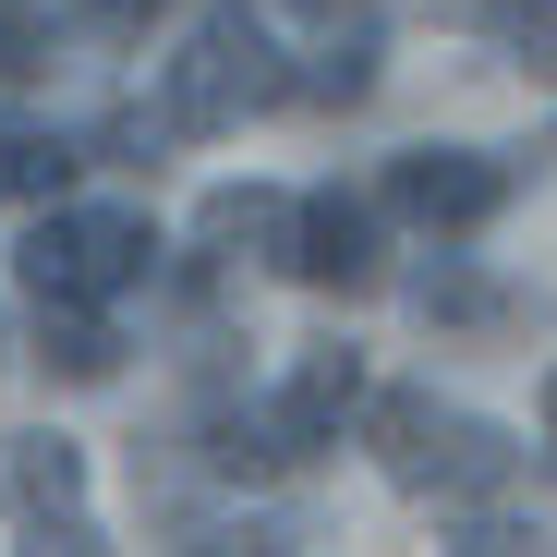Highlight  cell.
Returning <instances> with one entry per match:
<instances>
[{"mask_svg":"<svg viewBox=\"0 0 557 557\" xmlns=\"http://www.w3.org/2000/svg\"><path fill=\"white\" fill-rule=\"evenodd\" d=\"M363 436H376L388 485H412V497H460V509H485V497L521 485V436H509V424H473V412H448L436 388H376V400H363Z\"/></svg>","mask_w":557,"mask_h":557,"instance_id":"6da1fadb","label":"cell"},{"mask_svg":"<svg viewBox=\"0 0 557 557\" xmlns=\"http://www.w3.org/2000/svg\"><path fill=\"white\" fill-rule=\"evenodd\" d=\"M292 98V73H278V37L243 13V0H219V13L182 25L170 73H158V134H243L255 110Z\"/></svg>","mask_w":557,"mask_h":557,"instance_id":"7a4b0ae2","label":"cell"},{"mask_svg":"<svg viewBox=\"0 0 557 557\" xmlns=\"http://www.w3.org/2000/svg\"><path fill=\"white\" fill-rule=\"evenodd\" d=\"M158 267V219L134 207H37L13 243V278L37 292V315H110V292Z\"/></svg>","mask_w":557,"mask_h":557,"instance_id":"3957f363","label":"cell"},{"mask_svg":"<svg viewBox=\"0 0 557 557\" xmlns=\"http://www.w3.org/2000/svg\"><path fill=\"white\" fill-rule=\"evenodd\" d=\"M363 351H304L292 363V388H278L267 412H243L255 424V448H267V473H292V460H315V448H339L351 424H363Z\"/></svg>","mask_w":557,"mask_h":557,"instance_id":"277c9868","label":"cell"},{"mask_svg":"<svg viewBox=\"0 0 557 557\" xmlns=\"http://www.w3.org/2000/svg\"><path fill=\"white\" fill-rule=\"evenodd\" d=\"M388 207L412 231L460 243V231H485L509 207V158H485V146H412V158H388Z\"/></svg>","mask_w":557,"mask_h":557,"instance_id":"5b68a950","label":"cell"},{"mask_svg":"<svg viewBox=\"0 0 557 557\" xmlns=\"http://www.w3.org/2000/svg\"><path fill=\"white\" fill-rule=\"evenodd\" d=\"M278 267L304 278V292H376L388 255H376V207L363 195H292V243Z\"/></svg>","mask_w":557,"mask_h":557,"instance_id":"8992f818","label":"cell"},{"mask_svg":"<svg viewBox=\"0 0 557 557\" xmlns=\"http://www.w3.org/2000/svg\"><path fill=\"white\" fill-rule=\"evenodd\" d=\"M292 13H304V37H315V61L292 73V98L351 110L363 85H376V0H292Z\"/></svg>","mask_w":557,"mask_h":557,"instance_id":"52a82bcc","label":"cell"},{"mask_svg":"<svg viewBox=\"0 0 557 557\" xmlns=\"http://www.w3.org/2000/svg\"><path fill=\"white\" fill-rule=\"evenodd\" d=\"M412 315H424L436 339H509V327H533V304L497 292V278H485V267H460V255H436V267L412 278Z\"/></svg>","mask_w":557,"mask_h":557,"instance_id":"ba28073f","label":"cell"},{"mask_svg":"<svg viewBox=\"0 0 557 557\" xmlns=\"http://www.w3.org/2000/svg\"><path fill=\"white\" fill-rule=\"evenodd\" d=\"M0 485H13V509H25V521H73V509H85V448L37 424V436L0 448Z\"/></svg>","mask_w":557,"mask_h":557,"instance_id":"9c48e42d","label":"cell"},{"mask_svg":"<svg viewBox=\"0 0 557 557\" xmlns=\"http://www.w3.org/2000/svg\"><path fill=\"white\" fill-rule=\"evenodd\" d=\"M448 25L509 49L521 73H557V0H448Z\"/></svg>","mask_w":557,"mask_h":557,"instance_id":"30bf717a","label":"cell"},{"mask_svg":"<svg viewBox=\"0 0 557 557\" xmlns=\"http://www.w3.org/2000/svg\"><path fill=\"white\" fill-rule=\"evenodd\" d=\"M61 182H73V146L49 122H13L0 110V207H61Z\"/></svg>","mask_w":557,"mask_h":557,"instance_id":"8fae6325","label":"cell"},{"mask_svg":"<svg viewBox=\"0 0 557 557\" xmlns=\"http://www.w3.org/2000/svg\"><path fill=\"white\" fill-rule=\"evenodd\" d=\"M207 243L278 267V243H292V195H267V182H219V195H207Z\"/></svg>","mask_w":557,"mask_h":557,"instance_id":"7c38bea8","label":"cell"},{"mask_svg":"<svg viewBox=\"0 0 557 557\" xmlns=\"http://www.w3.org/2000/svg\"><path fill=\"white\" fill-rule=\"evenodd\" d=\"M37 363L73 376V388H98V376H122V327L110 315H37Z\"/></svg>","mask_w":557,"mask_h":557,"instance_id":"4fadbf2b","label":"cell"},{"mask_svg":"<svg viewBox=\"0 0 557 557\" xmlns=\"http://www.w3.org/2000/svg\"><path fill=\"white\" fill-rule=\"evenodd\" d=\"M61 61V13L49 0H0V85H49Z\"/></svg>","mask_w":557,"mask_h":557,"instance_id":"5bb4252c","label":"cell"},{"mask_svg":"<svg viewBox=\"0 0 557 557\" xmlns=\"http://www.w3.org/2000/svg\"><path fill=\"white\" fill-rule=\"evenodd\" d=\"M25 557H110V533L85 521V509L73 521H25Z\"/></svg>","mask_w":557,"mask_h":557,"instance_id":"9a60e30c","label":"cell"},{"mask_svg":"<svg viewBox=\"0 0 557 557\" xmlns=\"http://www.w3.org/2000/svg\"><path fill=\"white\" fill-rule=\"evenodd\" d=\"M195 557H304L292 533H278V521H231V533H207Z\"/></svg>","mask_w":557,"mask_h":557,"instance_id":"2e32d148","label":"cell"},{"mask_svg":"<svg viewBox=\"0 0 557 557\" xmlns=\"http://www.w3.org/2000/svg\"><path fill=\"white\" fill-rule=\"evenodd\" d=\"M146 13H158V0H73V25H110V37H134Z\"/></svg>","mask_w":557,"mask_h":557,"instance_id":"e0dca14e","label":"cell"},{"mask_svg":"<svg viewBox=\"0 0 557 557\" xmlns=\"http://www.w3.org/2000/svg\"><path fill=\"white\" fill-rule=\"evenodd\" d=\"M448 557H521V533H509V521H473V533H460Z\"/></svg>","mask_w":557,"mask_h":557,"instance_id":"ac0fdd59","label":"cell"},{"mask_svg":"<svg viewBox=\"0 0 557 557\" xmlns=\"http://www.w3.org/2000/svg\"><path fill=\"white\" fill-rule=\"evenodd\" d=\"M545 436H557V363H545Z\"/></svg>","mask_w":557,"mask_h":557,"instance_id":"d6986e66","label":"cell"}]
</instances>
